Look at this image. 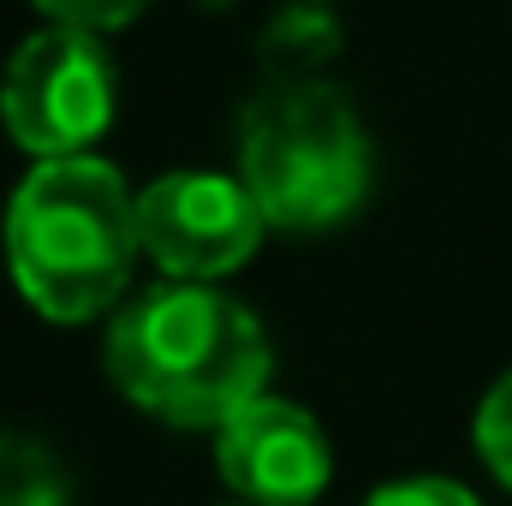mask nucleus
<instances>
[{
	"mask_svg": "<svg viewBox=\"0 0 512 506\" xmlns=\"http://www.w3.org/2000/svg\"><path fill=\"white\" fill-rule=\"evenodd\" d=\"M471 435H477V459H483V465L512 489V370L483 393V405H477V429H471Z\"/></svg>",
	"mask_w": 512,
	"mask_h": 506,
	"instance_id": "8",
	"label": "nucleus"
},
{
	"mask_svg": "<svg viewBox=\"0 0 512 506\" xmlns=\"http://www.w3.org/2000/svg\"><path fill=\"white\" fill-rule=\"evenodd\" d=\"M6 268L24 304L48 322H90L114 310L143 251L137 191L102 155L36 161L6 203Z\"/></svg>",
	"mask_w": 512,
	"mask_h": 506,
	"instance_id": "2",
	"label": "nucleus"
},
{
	"mask_svg": "<svg viewBox=\"0 0 512 506\" xmlns=\"http://www.w3.org/2000/svg\"><path fill=\"white\" fill-rule=\"evenodd\" d=\"M215 465L245 506H310L328 489L334 453L304 405L262 393L227 429H215Z\"/></svg>",
	"mask_w": 512,
	"mask_h": 506,
	"instance_id": "6",
	"label": "nucleus"
},
{
	"mask_svg": "<svg viewBox=\"0 0 512 506\" xmlns=\"http://www.w3.org/2000/svg\"><path fill=\"white\" fill-rule=\"evenodd\" d=\"M364 506H483V501L465 483H447V477H393Z\"/></svg>",
	"mask_w": 512,
	"mask_h": 506,
	"instance_id": "10",
	"label": "nucleus"
},
{
	"mask_svg": "<svg viewBox=\"0 0 512 506\" xmlns=\"http://www.w3.org/2000/svg\"><path fill=\"white\" fill-rule=\"evenodd\" d=\"M376 149L352 96L322 78H280L239 114V179L280 233H328L370 197Z\"/></svg>",
	"mask_w": 512,
	"mask_h": 506,
	"instance_id": "3",
	"label": "nucleus"
},
{
	"mask_svg": "<svg viewBox=\"0 0 512 506\" xmlns=\"http://www.w3.org/2000/svg\"><path fill=\"white\" fill-rule=\"evenodd\" d=\"M114 120V60L84 30H36L0 72V126L36 161L84 155Z\"/></svg>",
	"mask_w": 512,
	"mask_h": 506,
	"instance_id": "4",
	"label": "nucleus"
},
{
	"mask_svg": "<svg viewBox=\"0 0 512 506\" xmlns=\"http://www.w3.org/2000/svg\"><path fill=\"white\" fill-rule=\"evenodd\" d=\"M60 30H84V36H102V30H120L131 24L149 0H36Z\"/></svg>",
	"mask_w": 512,
	"mask_h": 506,
	"instance_id": "9",
	"label": "nucleus"
},
{
	"mask_svg": "<svg viewBox=\"0 0 512 506\" xmlns=\"http://www.w3.org/2000/svg\"><path fill=\"white\" fill-rule=\"evenodd\" d=\"M0 506H66V477L48 447L0 435Z\"/></svg>",
	"mask_w": 512,
	"mask_h": 506,
	"instance_id": "7",
	"label": "nucleus"
},
{
	"mask_svg": "<svg viewBox=\"0 0 512 506\" xmlns=\"http://www.w3.org/2000/svg\"><path fill=\"white\" fill-rule=\"evenodd\" d=\"M262 209L233 173H161L137 191V233L161 274L215 286L221 274L245 268L262 245Z\"/></svg>",
	"mask_w": 512,
	"mask_h": 506,
	"instance_id": "5",
	"label": "nucleus"
},
{
	"mask_svg": "<svg viewBox=\"0 0 512 506\" xmlns=\"http://www.w3.org/2000/svg\"><path fill=\"white\" fill-rule=\"evenodd\" d=\"M102 364L137 411L173 429H227L262 399L274 352L251 304L221 286L167 280L114 310Z\"/></svg>",
	"mask_w": 512,
	"mask_h": 506,
	"instance_id": "1",
	"label": "nucleus"
}]
</instances>
